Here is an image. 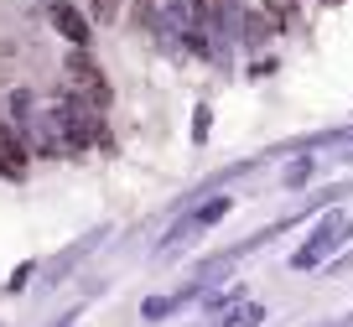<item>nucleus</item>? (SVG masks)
Returning a JSON list of instances; mask_svg holds the SVG:
<instances>
[{
	"instance_id": "obj_1",
	"label": "nucleus",
	"mask_w": 353,
	"mask_h": 327,
	"mask_svg": "<svg viewBox=\"0 0 353 327\" xmlns=\"http://www.w3.org/2000/svg\"><path fill=\"white\" fill-rule=\"evenodd\" d=\"M63 94L78 99V104H88V109H99V115H104V104H110V83H104V73L94 68V57L78 52V47L63 57Z\"/></svg>"
},
{
	"instance_id": "obj_2",
	"label": "nucleus",
	"mask_w": 353,
	"mask_h": 327,
	"mask_svg": "<svg viewBox=\"0 0 353 327\" xmlns=\"http://www.w3.org/2000/svg\"><path fill=\"white\" fill-rule=\"evenodd\" d=\"M52 26H57V32H63L68 42L78 47V52H88V37H94V26H88L83 16H78L73 6H68V0H63V6H52Z\"/></svg>"
},
{
	"instance_id": "obj_3",
	"label": "nucleus",
	"mask_w": 353,
	"mask_h": 327,
	"mask_svg": "<svg viewBox=\"0 0 353 327\" xmlns=\"http://www.w3.org/2000/svg\"><path fill=\"white\" fill-rule=\"evenodd\" d=\"M21 172H26V146L16 135V125L6 120L0 125V177H21Z\"/></svg>"
},
{
	"instance_id": "obj_4",
	"label": "nucleus",
	"mask_w": 353,
	"mask_h": 327,
	"mask_svg": "<svg viewBox=\"0 0 353 327\" xmlns=\"http://www.w3.org/2000/svg\"><path fill=\"white\" fill-rule=\"evenodd\" d=\"M229 208H234L229 197H213V203H203L198 213H192V224H213V218H223V213H229Z\"/></svg>"
},
{
	"instance_id": "obj_5",
	"label": "nucleus",
	"mask_w": 353,
	"mask_h": 327,
	"mask_svg": "<svg viewBox=\"0 0 353 327\" xmlns=\"http://www.w3.org/2000/svg\"><path fill=\"white\" fill-rule=\"evenodd\" d=\"M114 6H120V0H94V26L114 21Z\"/></svg>"
},
{
	"instance_id": "obj_6",
	"label": "nucleus",
	"mask_w": 353,
	"mask_h": 327,
	"mask_svg": "<svg viewBox=\"0 0 353 327\" xmlns=\"http://www.w3.org/2000/svg\"><path fill=\"white\" fill-rule=\"evenodd\" d=\"M166 306H176V296H156V301H145V306H141V312H145V317H161V312H166Z\"/></svg>"
}]
</instances>
